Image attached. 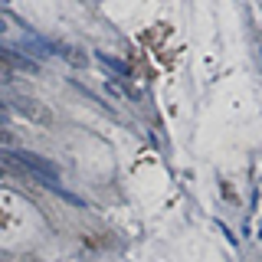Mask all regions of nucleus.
Segmentation results:
<instances>
[{
    "label": "nucleus",
    "instance_id": "2",
    "mask_svg": "<svg viewBox=\"0 0 262 262\" xmlns=\"http://www.w3.org/2000/svg\"><path fill=\"white\" fill-rule=\"evenodd\" d=\"M49 46H53V53H56V56H62V59L69 62V66H79V69H82V66L89 62L85 56H82V49H76V46H66V43H49Z\"/></svg>",
    "mask_w": 262,
    "mask_h": 262
},
{
    "label": "nucleus",
    "instance_id": "6",
    "mask_svg": "<svg viewBox=\"0 0 262 262\" xmlns=\"http://www.w3.org/2000/svg\"><path fill=\"white\" fill-rule=\"evenodd\" d=\"M7 115H10V112H7L4 105H0V121H7Z\"/></svg>",
    "mask_w": 262,
    "mask_h": 262
},
{
    "label": "nucleus",
    "instance_id": "3",
    "mask_svg": "<svg viewBox=\"0 0 262 262\" xmlns=\"http://www.w3.org/2000/svg\"><path fill=\"white\" fill-rule=\"evenodd\" d=\"M98 59V66H105V69H112V72H118V76H128L131 72V66L128 62H121V59H115V56H108V53H98L95 56Z\"/></svg>",
    "mask_w": 262,
    "mask_h": 262
},
{
    "label": "nucleus",
    "instance_id": "4",
    "mask_svg": "<svg viewBox=\"0 0 262 262\" xmlns=\"http://www.w3.org/2000/svg\"><path fill=\"white\" fill-rule=\"evenodd\" d=\"M105 89H108V92H112L115 98H125V89H121V85H115V82H105Z\"/></svg>",
    "mask_w": 262,
    "mask_h": 262
},
{
    "label": "nucleus",
    "instance_id": "5",
    "mask_svg": "<svg viewBox=\"0 0 262 262\" xmlns=\"http://www.w3.org/2000/svg\"><path fill=\"white\" fill-rule=\"evenodd\" d=\"M10 79H13V72H10V69H7V66H4V62H0V85H4V82H10Z\"/></svg>",
    "mask_w": 262,
    "mask_h": 262
},
{
    "label": "nucleus",
    "instance_id": "7",
    "mask_svg": "<svg viewBox=\"0 0 262 262\" xmlns=\"http://www.w3.org/2000/svg\"><path fill=\"white\" fill-rule=\"evenodd\" d=\"M7 30V20H4V16H0V33H4Z\"/></svg>",
    "mask_w": 262,
    "mask_h": 262
},
{
    "label": "nucleus",
    "instance_id": "8",
    "mask_svg": "<svg viewBox=\"0 0 262 262\" xmlns=\"http://www.w3.org/2000/svg\"><path fill=\"white\" fill-rule=\"evenodd\" d=\"M0 174H7V167H4V164H0Z\"/></svg>",
    "mask_w": 262,
    "mask_h": 262
},
{
    "label": "nucleus",
    "instance_id": "1",
    "mask_svg": "<svg viewBox=\"0 0 262 262\" xmlns=\"http://www.w3.org/2000/svg\"><path fill=\"white\" fill-rule=\"evenodd\" d=\"M13 108H16V115H23L27 121H39V125L49 121V108L39 105L36 98H13Z\"/></svg>",
    "mask_w": 262,
    "mask_h": 262
}]
</instances>
